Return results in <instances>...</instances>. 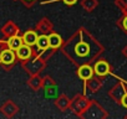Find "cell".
<instances>
[{"label":"cell","instance_id":"obj_9","mask_svg":"<svg viewBox=\"0 0 127 119\" xmlns=\"http://www.w3.org/2000/svg\"><path fill=\"white\" fill-rule=\"evenodd\" d=\"M90 51V47L86 42H80L77 46H76V52L79 53V56H86Z\"/></svg>","mask_w":127,"mask_h":119},{"label":"cell","instance_id":"obj_8","mask_svg":"<svg viewBox=\"0 0 127 119\" xmlns=\"http://www.w3.org/2000/svg\"><path fill=\"white\" fill-rule=\"evenodd\" d=\"M36 45L40 50H46L47 47H50L49 45V37L42 35V36H39L37 37V41H36Z\"/></svg>","mask_w":127,"mask_h":119},{"label":"cell","instance_id":"obj_12","mask_svg":"<svg viewBox=\"0 0 127 119\" xmlns=\"http://www.w3.org/2000/svg\"><path fill=\"white\" fill-rule=\"evenodd\" d=\"M123 26H125V29L127 30V18H125V20H123Z\"/></svg>","mask_w":127,"mask_h":119},{"label":"cell","instance_id":"obj_5","mask_svg":"<svg viewBox=\"0 0 127 119\" xmlns=\"http://www.w3.org/2000/svg\"><path fill=\"white\" fill-rule=\"evenodd\" d=\"M79 77L80 78H82V79H90L91 77H92V73H94V70L90 67V66H87V65H84V66H81L80 68H79Z\"/></svg>","mask_w":127,"mask_h":119},{"label":"cell","instance_id":"obj_10","mask_svg":"<svg viewBox=\"0 0 127 119\" xmlns=\"http://www.w3.org/2000/svg\"><path fill=\"white\" fill-rule=\"evenodd\" d=\"M121 102H122V105H123L125 108H127V94H125V96L122 97Z\"/></svg>","mask_w":127,"mask_h":119},{"label":"cell","instance_id":"obj_7","mask_svg":"<svg viewBox=\"0 0 127 119\" xmlns=\"http://www.w3.org/2000/svg\"><path fill=\"white\" fill-rule=\"evenodd\" d=\"M23 39H20L19 36H13L8 40V45H9V48L11 50H18L21 45H23Z\"/></svg>","mask_w":127,"mask_h":119},{"label":"cell","instance_id":"obj_3","mask_svg":"<svg viewBox=\"0 0 127 119\" xmlns=\"http://www.w3.org/2000/svg\"><path fill=\"white\" fill-rule=\"evenodd\" d=\"M98 76H105L110 72V66L107 65V62L105 61H100L95 65V70H94Z\"/></svg>","mask_w":127,"mask_h":119},{"label":"cell","instance_id":"obj_1","mask_svg":"<svg viewBox=\"0 0 127 119\" xmlns=\"http://www.w3.org/2000/svg\"><path fill=\"white\" fill-rule=\"evenodd\" d=\"M14 50L9 48V50H4L1 53H0V61L5 65H10L15 61V53L13 52Z\"/></svg>","mask_w":127,"mask_h":119},{"label":"cell","instance_id":"obj_11","mask_svg":"<svg viewBox=\"0 0 127 119\" xmlns=\"http://www.w3.org/2000/svg\"><path fill=\"white\" fill-rule=\"evenodd\" d=\"M62 1H64V3H65V4H69V5H72V4H75V3L77 1V0H62Z\"/></svg>","mask_w":127,"mask_h":119},{"label":"cell","instance_id":"obj_4","mask_svg":"<svg viewBox=\"0 0 127 119\" xmlns=\"http://www.w3.org/2000/svg\"><path fill=\"white\" fill-rule=\"evenodd\" d=\"M16 52H18V57L21 58V60H28L31 56V48H30L29 45H21L16 50Z\"/></svg>","mask_w":127,"mask_h":119},{"label":"cell","instance_id":"obj_2","mask_svg":"<svg viewBox=\"0 0 127 119\" xmlns=\"http://www.w3.org/2000/svg\"><path fill=\"white\" fill-rule=\"evenodd\" d=\"M23 41L25 42V45H29V46L36 45V41H37L36 32L35 31H26L23 36Z\"/></svg>","mask_w":127,"mask_h":119},{"label":"cell","instance_id":"obj_6","mask_svg":"<svg viewBox=\"0 0 127 119\" xmlns=\"http://www.w3.org/2000/svg\"><path fill=\"white\" fill-rule=\"evenodd\" d=\"M61 43H62V40H61V37L57 34H51L49 36V45H50V47L57 48V47L61 46Z\"/></svg>","mask_w":127,"mask_h":119}]
</instances>
